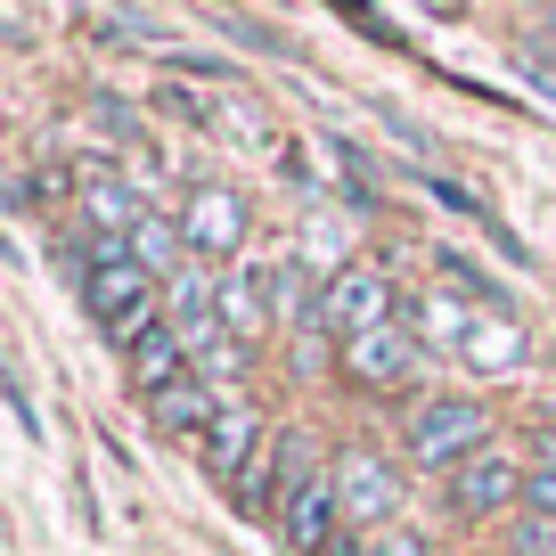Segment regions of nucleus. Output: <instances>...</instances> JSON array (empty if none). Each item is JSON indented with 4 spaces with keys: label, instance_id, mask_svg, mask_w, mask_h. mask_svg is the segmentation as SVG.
<instances>
[{
    "label": "nucleus",
    "instance_id": "nucleus-1",
    "mask_svg": "<svg viewBox=\"0 0 556 556\" xmlns=\"http://www.w3.org/2000/svg\"><path fill=\"white\" fill-rule=\"evenodd\" d=\"M491 434H500V417H491L483 393H417L409 409H401V467L451 483L467 458L491 451Z\"/></svg>",
    "mask_w": 556,
    "mask_h": 556
},
{
    "label": "nucleus",
    "instance_id": "nucleus-2",
    "mask_svg": "<svg viewBox=\"0 0 556 556\" xmlns=\"http://www.w3.org/2000/svg\"><path fill=\"white\" fill-rule=\"evenodd\" d=\"M434 361H442V352L417 344L409 319H393V328L361 336V344H336V377H344L352 393H368V401H401V409L417 401V384L434 377Z\"/></svg>",
    "mask_w": 556,
    "mask_h": 556
},
{
    "label": "nucleus",
    "instance_id": "nucleus-3",
    "mask_svg": "<svg viewBox=\"0 0 556 556\" xmlns=\"http://www.w3.org/2000/svg\"><path fill=\"white\" fill-rule=\"evenodd\" d=\"M328 475H336V491H344V532H352V540H368V532H384V523H401V500H409V483H401L393 451H377V442H336Z\"/></svg>",
    "mask_w": 556,
    "mask_h": 556
},
{
    "label": "nucleus",
    "instance_id": "nucleus-4",
    "mask_svg": "<svg viewBox=\"0 0 556 556\" xmlns=\"http://www.w3.org/2000/svg\"><path fill=\"white\" fill-rule=\"evenodd\" d=\"M393 319H409V312H401V287H393L384 262H352L344 278L319 287V328H328L336 344H361V336L393 328Z\"/></svg>",
    "mask_w": 556,
    "mask_h": 556
},
{
    "label": "nucleus",
    "instance_id": "nucleus-5",
    "mask_svg": "<svg viewBox=\"0 0 556 556\" xmlns=\"http://www.w3.org/2000/svg\"><path fill=\"white\" fill-rule=\"evenodd\" d=\"M523 475H532V458H516V451H500V442H491L483 458H467V467L442 483V507H451V516H467V523L507 516V507H523Z\"/></svg>",
    "mask_w": 556,
    "mask_h": 556
},
{
    "label": "nucleus",
    "instance_id": "nucleus-6",
    "mask_svg": "<svg viewBox=\"0 0 556 556\" xmlns=\"http://www.w3.org/2000/svg\"><path fill=\"white\" fill-rule=\"evenodd\" d=\"M180 229H189V254L197 262H229L245 238H254V213L229 180H197V197L180 205Z\"/></svg>",
    "mask_w": 556,
    "mask_h": 556
},
{
    "label": "nucleus",
    "instance_id": "nucleus-7",
    "mask_svg": "<svg viewBox=\"0 0 556 556\" xmlns=\"http://www.w3.org/2000/svg\"><path fill=\"white\" fill-rule=\"evenodd\" d=\"M222 336H238L245 352H262L278 336V270H262V262H238L222 287Z\"/></svg>",
    "mask_w": 556,
    "mask_h": 556
},
{
    "label": "nucleus",
    "instance_id": "nucleus-8",
    "mask_svg": "<svg viewBox=\"0 0 556 556\" xmlns=\"http://www.w3.org/2000/svg\"><path fill=\"white\" fill-rule=\"evenodd\" d=\"M270 434H278V426L254 409V401H229V409H222V426H213V434L197 442V458H205V475L229 491V483H238V475L254 467L262 451H270Z\"/></svg>",
    "mask_w": 556,
    "mask_h": 556
},
{
    "label": "nucleus",
    "instance_id": "nucleus-9",
    "mask_svg": "<svg viewBox=\"0 0 556 556\" xmlns=\"http://www.w3.org/2000/svg\"><path fill=\"white\" fill-rule=\"evenodd\" d=\"M278 532H287L295 556H336V548H344L352 532H344V491H336V475H319V483L278 516Z\"/></svg>",
    "mask_w": 556,
    "mask_h": 556
},
{
    "label": "nucleus",
    "instance_id": "nucleus-10",
    "mask_svg": "<svg viewBox=\"0 0 556 556\" xmlns=\"http://www.w3.org/2000/svg\"><path fill=\"white\" fill-rule=\"evenodd\" d=\"M319 475H328V458H319V426H278V442H270V523L287 516Z\"/></svg>",
    "mask_w": 556,
    "mask_h": 556
},
{
    "label": "nucleus",
    "instance_id": "nucleus-11",
    "mask_svg": "<svg viewBox=\"0 0 556 556\" xmlns=\"http://www.w3.org/2000/svg\"><path fill=\"white\" fill-rule=\"evenodd\" d=\"M123 368H131V393L139 401H156V393H173L180 377H197V352H189V336L164 319L156 336H139V344L123 352Z\"/></svg>",
    "mask_w": 556,
    "mask_h": 556
},
{
    "label": "nucleus",
    "instance_id": "nucleus-12",
    "mask_svg": "<svg viewBox=\"0 0 556 556\" xmlns=\"http://www.w3.org/2000/svg\"><path fill=\"white\" fill-rule=\"evenodd\" d=\"M148 197L131 189L123 173H83V229H106V238H131L139 222H148Z\"/></svg>",
    "mask_w": 556,
    "mask_h": 556
},
{
    "label": "nucleus",
    "instance_id": "nucleus-13",
    "mask_svg": "<svg viewBox=\"0 0 556 556\" xmlns=\"http://www.w3.org/2000/svg\"><path fill=\"white\" fill-rule=\"evenodd\" d=\"M475 328H483V312H467L451 287H434V295H409V336H417L426 352H451V361H458V344H467Z\"/></svg>",
    "mask_w": 556,
    "mask_h": 556
},
{
    "label": "nucleus",
    "instance_id": "nucleus-14",
    "mask_svg": "<svg viewBox=\"0 0 556 556\" xmlns=\"http://www.w3.org/2000/svg\"><path fill=\"white\" fill-rule=\"evenodd\" d=\"M458 368H475V377H516V368H532V336H523L516 319H483V328L458 344Z\"/></svg>",
    "mask_w": 556,
    "mask_h": 556
},
{
    "label": "nucleus",
    "instance_id": "nucleus-15",
    "mask_svg": "<svg viewBox=\"0 0 556 556\" xmlns=\"http://www.w3.org/2000/svg\"><path fill=\"white\" fill-rule=\"evenodd\" d=\"M442 278H451L458 295H475V312H483V319H516V312H507V287L475 254H442Z\"/></svg>",
    "mask_w": 556,
    "mask_h": 556
},
{
    "label": "nucleus",
    "instance_id": "nucleus-16",
    "mask_svg": "<svg viewBox=\"0 0 556 556\" xmlns=\"http://www.w3.org/2000/svg\"><path fill=\"white\" fill-rule=\"evenodd\" d=\"M523 523H556V467H532L523 475V507H516Z\"/></svg>",
    "mask_w": 556,
    "mask_h": 556
},
{
    "label": "nucleus",
    "instance_id": "nucleus-17",
    "mask_svg": "<svg viewBox=\"0 0 556 556\" xmlns=\"http://www.w3.org/2000/svg\"><path fill=\"white\" fill-rule=\"evenodd\" d=\"M361 556H434V548H426V532H409V523H384V532L361 540Z\"/></svg>",
    "mask_w": 556,
    "mask_h": 556
},
{
    "label": "nucleus",
    "instance_id": "nucleus-18",
    "mask_svg": "<svg viewBox=\"0 0 556 556\" xmlns=\"http://www.w3.org/2000/svg\"><path fill=\"white\" fill-rule=\"evenodd\" d=\"M0 393H9V417H17V434H41V417H34V401H25V384H17V377H0Z\"/></svg>",
    "mask_w": 556,
    "mask_h": 556
},
{
    "label": "nucleus",
    "instance_id": "nucleus-19",
    "mask_svg": "<svg viewBox=\"0 0 556 556\" xmlns=\"http://www.w3.org/2000/svg\"><path fill=\"white\" fill-rule=\"evenodd\" d=\"M164 106H173L180 123H213V106H205V90H164Z\"/></svg>",
    "mask_w": 556,
    "mask_h": 556
},
{
    "label": "nucleus",
    "instance_id": "nucleus-20",
    "mask_svg": "<svg viewBox=\"0 0 556 556\" xmlns=\"http://www.w3.org/2000/svg\"><path fill=\"white\" fill-rule=\"evenodd\" d=\"M377 123H384V131H393V139H409V148H434V139L417 131V123H409V115H401V106H377Z\"/></svg>",
    "mask_w": 556,
    "mask_h": 556
},
{
    "label": "nucleus",
    "instance_id": "nucleus-21",
    "mask_svg": "<svg viewBox=\"0 0 556 556\" xmlns=\"http://www.w3.org/2000/svg\"><path fill=\"white\" fill-rule=\"evenodd\" d=\"M532 467H556V426H532Z\"/></svg>",
    "mask_w": 556,
    "mask_h": 556
},
{
    "label": "nucleus",
    "instance_id": "nucleus-22",
    "mask_svg": "<svg viewBox=\"0 0 556 556\" xmlns=\"http://www.w3.org/2000/svg\"><path fill=\"white\" fill-rule=\"evenodd\" d=\"M523 25H532V34H540V41H548V50H556V0H548V9H532V17H523Z\"/></svg>",
    "mask_w": 556,
    "mask_h": 556
},
{
    "label": "nucleus",
    "instance_id": "nucleus-23",
    "mask_svg": "<svg viewBox=\"0 0 556 556\" xmlns=\"http://www.w3.org/2000/svg\"><path fill=\"white\" fill-rule=\"evenodd\" d=\"M507 556H516V548H507Z\"/></svg>",
    "mask_w": 556,
    "mask_h": 556
}]
</instances>
